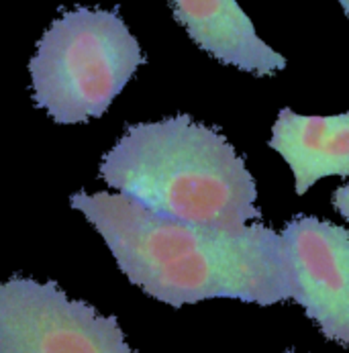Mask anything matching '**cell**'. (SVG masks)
<instances>
[{"label": "cell", "instance_id": "6da1fadb", "mask_svg": "<svg viewBox=\"0 0 349 353\" xmlns=\"http://www.w3.org/2000/svg\"><path fill=\"white\" fill-rule=\"evenodd\" d=\"M72 208L99 231L131 284L180 308L208 299L270 306L292 299L282 235L255 223L204 227L161 216L127 194L76 192Z\"/></svg>", "mask_w": 349, "mask_h": 353}, {"label": "cell", "instance_id": "7a4b0ae2", "mask_svg": "<svg viewBox=\"0 0 349 353\" xmlns=\"http://www.w3.org/2000/svg\"><path fill=\"white\" fill-rule=\"evenodd\" d=\"M99 174L121 194L176 221L237 229L261 214L243 157L188 114L127 127Z\"/></svg>", "mask_w": 349, "mask_h": 353}, {"label": "cell", "instance_id": "3957f363", "mask_svg": "<svg viewBox=\"0 0 349 353\" xmlns=\"http://www.w3.org/2000/svg\"><path fill=\"white\" fill-rule=\"evenodd\" d=\"M146 61L117 10L74 8L50 25L29 61L33 101L59 125L102 117Z\"/></svg>", "mask_w": 349, "mask_h": 353}, {"label": "cell", "instance_id": "277c9868", "mask_svg": "<svg viewBox=\"0 0 349 353\" xmlns=\"http://www.w3.org/2000/svg\"><path fill=\"white\" fill-rule=\"evenodd\" d=\"M0 353H135L114 316L70 301L55 282H0Z\"/></svg>", "mask_w": 349, "mask_h": 353}, {"label": "cell", "instance_id": "5b68a950", "mask_svg": "<svg viewBox=\"0 0 349 353\" xmlns=\"http://www.w3.org/2000/svg\"><path fill=\"white\" fill-rule=\"evenodd\" d=\"M282 235L292 301L304 308L325 339L349 345V229L297 216Z\"/></svg>", "mask_w": 349, "mask_h": 353}, {"label": "cell", "instance_id": "8992f818", "mask_svg": "<svg viewBox=\"0 0 349 353\" xmlns=\"http://www.w3.org/2000/svg\"><path fill=\"white\" fill-rule=\"evenodd\" d=\"M172 8L190 39L221 63L255 76H272L286 68V57L255 33L237 0H172Z\"/></svg>", "mask_w": 349, "mask_h": 353}, {"label": "cell", "instance_id": "52a82bcc", "mask_svg": "<svg viewBox=\"0 0 349 353\" xmlns=\"http://www.w3.org/2000/svg\"><path fill=\"white\" fill-rule=\"evenodd\" d=\"M270 148L290 165L299 196L323 178H349V110L333 117H306L282 108L272 127Z\"/></svg>", "mask_w": 349, "mask_h": 353}, {"label": "cell", "instance_id": "ba28073f", "mask_svg": "<svg viewBox=\"0 0 349 353\" xmlns=\"http://www.w3.org/2000/svg\"><path fill=\"white\" fill-rule=\"evenodd\" d=\"M333 206L337 208V212L349 221V184L348 186H339L333 192Z\"/></svg>", "mask_w": 349, "mask_h": 353}, {"label": "cell", "instance_id": "9c48e42d", "mask_svg": "<svg viewBox=\"0 0 349 353\" xmlns=\"http://www.w3.org/2000/svg\"><path fill=\"white\" fill-rule=\"evenodd\" d=\"M339 4L343 6V12H346V17L349 19V0H339Z\"/></svg>", "mask_w": 349, "mask_h": 353}, {"label": "cell", "instance_id": "30bf717a", "mask_svg": "<svg viewBox=\"0 0 349 353\" xmlns=\"http://www.w3.org/2000/svg\"><path fill=\"white\" fill-rule=\"evenodd\" d=\"M284 353H292V352H284Z\"/></svg>", "mask_w": 349, "mask_h": 353}]
</instances>
